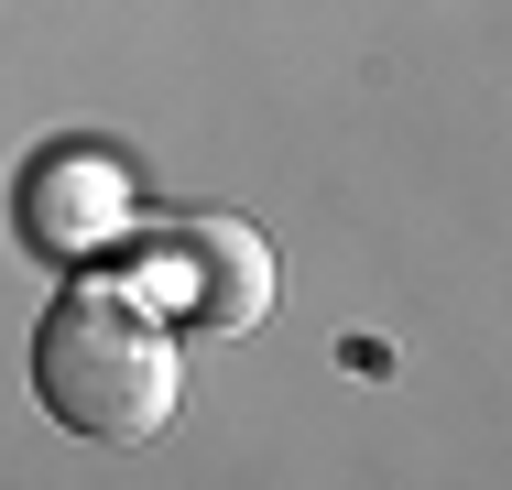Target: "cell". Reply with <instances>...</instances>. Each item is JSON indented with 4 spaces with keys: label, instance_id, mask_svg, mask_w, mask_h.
<instances>
[{
    "label": "cell",
    "instance_id": "6da1fadb",
    "mask_svg": "<svg viewBox=\"0 0 512 490\" xmlns=\"http://www.w3.org/2000/svg\"><path fill=\"white\" fill-rule=\"evenodd\" d=\"M33 392H44V414H55L66 436L142 447V436L175 425L186 360H175V338H164L131 294L77 284V294H55L44 327H33Z\"/></svg>",
    "mask_w": 512,
    "mask_h": 490
},
{
    "label": "cell",
    "instance_id": "7a4b0ae2",
    "mask_svg": "<svg viewBox=\"0 0 512 490\" xmlns=\"http://www.w3.org/2000/svg\"><path fill=\"white\" fill-rule=\"evenodd\" d=\"M153 294L207 327V338H229V327H262L273 316V251H262V229H240V218H186L175 240H164V262H153Z\"/></svg>",
    "mask_w": 512,
    "mask_h": 490
},
{
    "label": "cell",
    "instance_id": "3957f363",
    "mask_svg": "<svg viewBox=\"0 0 512 490\" xmlns=\"http://www.w3.org/2000/svg\"><path fill=\"white\" fill-rule=\"evenodd\" d=\"M120 229H131V175L109 164L99 142H55L22 175V240L44 262H99Z\"/></svg>",
    "mask_w": 512,
    "mask_h": 490
}]
</instances>
